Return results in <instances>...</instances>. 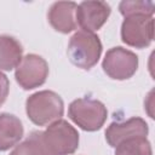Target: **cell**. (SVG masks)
Here are the masks:
<instances>
[{
  "label": "cell",
  "mask_w": 155,
  "mask_h": 155,
  "mask_svg": "<svg viewBox=\"0 0 155 155\" xmlns=\"http://www.w3.org/2000/svg\"><path fill=\"white\" fill-rule=\"evenodd\" d=\"M25 111L30 121L38 126H46L59 120L64 114V103L59 94L44 90L27 98Z\"/></svg>",
  "instance_id": "cell-1"
},
{
  "label": "cell",
  "mask_w": 155,
  "mask_h": 155,
  "mask_svg": "<svg viewBox=\"0 0 155 155\" xmlns=\"http://www.w3.org/2000/svg\"><path fill=\"white\" fill-rule=\"evenodd\" d=\"M102 48L98 35L86 30H78L69 40L68 57L78 68L88 70L98 63Z\"/></svg>",
  "instance_id": "cell-2"
},
{
  "label": "cell",
  "mask_w": 155,
  "mask_h": 155,
  "mask_svg": "<svg viewBox=\"0 0 155 155\" xmlns=\"http://www.w3.org/2000/svg\"><path fill=\"white\" fill-rule=\"evenodd\" d=\"M68 116L81 130L94 132L101 130L104 125L108 110L101 101L84 97L75 99L69 104Z\"/></svg>",
  "instance_id": "cell-3"
},
{
  "label": "cell",
  "mask_w": 155,
  "mask_h": 155,
  "mask_svg": "<svg viewBox=\"0 0 155 155\" xmlns=\"http://www.w3.org/2000/svg\"><path fill=\"white\" fill-rule=\"evenodd\" d=\"M41 132L48 155H70L79 148V133L65 120L53 121Z\"/></svg>",
  "instance_id": "cell-4"
},
{
  "label": "cell",
  "mask_w": 155,
  "mask_h": 155,
  "mask_svg": "<svg viewBox=\"0 0 155 155\" xmlns=\"http://www.w3.org/2000/svg\"><path fill=\"white\" fill-rule=\"evenodd\" d=\"M104 73L114 80H127L138 69V57L124 47H113L107 51L102 62Z\"/></svg>",
  "instance_id": "cell-5"
},
{
  "label": "cell",
  "mask_w": 155,
  "mask_h": 155,
  "mask_svg": "<svg viewBox=\"0 0 155 155\" xmlns=\"http://www.w3.org/2000/svg\"><path fill=\"white\" fill-rule=\"evenodd\" d=\"M154 39V19L148 16H130L121 24V40L136 48L148 47Z\"/></svg>",
  "instance_id": "cell-6"
},
{
  "label": "cell",
  "mask_w": 155,
  "mask_h": 155,
  "mask_svg": "<svg viewBox=\"0 0 155 155\" xmlns=\"http://www.w3.org/2000/svg\"><path fill=\"white\" fill-rule=\"evenodd\" d=\"M47 76V62L42 57L34 53L24 56L15 70L16 81L24 90H33L35 87L44 85Z\"/></svg>",
  "instance_id": "cell-7"
},
{
  "label": "cell",
  "mask_w": 155,
  "mask_h": 155,
  "mask_svg": "<svg viewBox=\"0 0 155 155\" xmlns=\"http://www.w3.org/2000/svg\"><path fill=\"white\" fill-rule=\"evenodd\" d=\"M110 6L104 1H82L76 8V23L81 30H99L110 16Z\"/></svg>",
  "instance_id": "cell-8"
},
{
  "label": "cell",
  "mask_w": 155,
  "mask_h": 155,
  "mask_svg": "<svg viewBox=\"0 0 155 155\" xmlns=\"http://www.w3.org/2000/svg\"><path fill=\"white\" fill-rule=\"evenodd\" d=\"M149 127L142 117H131L126 121L111 122L105 131V139L108 144L115 148L124 140L131 138H139L148 136Z\"/></svg>",
  "instance_id": "cell-9"
},
{
  "label": "cell",
  "mask_w": 155,
  "mask_h": 155,
  "mask_svg": "<svg viewBox=\"0 0 155 155\" xmlns=\"http://www.w3.org/2000/svg\"><path fill=\"white\" fill-rule=\"evenodd\" d=\"M76 8L74 1H57L51 5L47 19L51 27L63 34H68L76 29Z\"/></svg>",
  "instance_id": "cell-10"
},
{
  "label": "cell",
  "mask_w": 155,
  "mask_h": 155,
  "mask_svg": "<svg viewBox=\"0 0 155 155\" xmlns=\"http://www.w3.org/2000/svg\"><path fill=\"white\" fill-rule=\"evenodd\" d=\"M24 130L21 120L8 113L0 114V151L15 147L23 137Z\"/></svg>",
  "instance_id": "cell-11"
},
{
  "label": "cell",
  "mask_w": 155,
  "mask_h": 155,
  "mask_svg": "<svg viewBox=\"0 0 155 155\" xmlns=\"http://www.w3.org/2000/svg\"><path fill=\"white\" fill-rule=\"evenodd\" d=\"M22 45L10 35H0V70L10 71L22 61Z\"/></svg>",
  "instance_id": "cell-12"
},
{
  "label": "cell",
  "mask_w": 155,
  "mask_h": 155,
  "mask_svg": "<svg viewBox=\"0 0 155 155\" xmlns=\"http://www.w3.org/2000/svg\"><path fill=\"white\" fill-rule=\"evenodd\" d=\"M10 155H48L42 142V132H31L22 143L15 147Z\"/></svg>",
  "instance_id": "cell-13"
},
{
  "label": "cell",
  "mask_w": 155,
  "mask_h": 155,
  "mask_svg": "<svg viewBox=\"0 0 155 155\" xmlns=\"http://www.w3.org/2000/svg\"><path fill=\"white\" fill-rule=\"evenodd\" d=\"M151 144L145 137L131 138L115 147V155H151Z\"/></svg>",
  "instance_id": "cell-14"
},
{
  "label": "cell",
  "mask_w": 155,
  "mask_h": 155,
  "mask_svg": "<svg viewBox=\"0 0 155 155\" xmlns=\"http://www.w3.org/2000/svg\"><path fill=\"white\" fill-rule=\"evenodd\" d=\"M120 13L126 18L130 16H148L153 17L155 5L153 1L142 0H124L119 5Z\"/></svg>",
  "instance_id": "cell-15"
},
{
  "label": "cell",
  "mask_w": 155,
  "mask_h": 155,
  "mask_svg": "<svg viewBox=\"0 0 155 155\" xmlns=\"http://www.w3.org/2000/svg\"><path fill=\"white\" fill-rule=\"evenodd\" d=\"M8 91H10V82L7 76L0 71V107L5 103L7 96H8Z\"/></svg>",
  "instance_id": "cell-16"
}]
</instances>
